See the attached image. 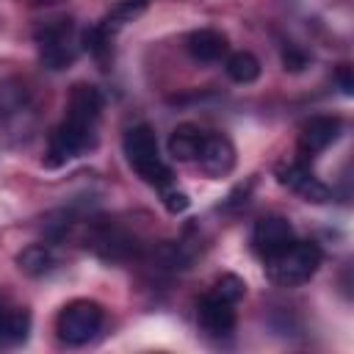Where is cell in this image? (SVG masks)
<instances>
[{
    "label": "cell",
    "instance_id": "obj_16",
    "mask_svg": "<svg viewBox=\"0 0 354 354\" xmlns=\"http://www.w3.org/2000/svg\"><path fill=\"white\" fill-rule=\"evenodd\" d=\"M17 266L28 277H47L50 271H55L58 257L50 249V243H30L17 254Z\"/></svg>",
    "mask_w": 354,
    "mask_h": 354
},
{
    "label": "cell",
    "instance_id": "obj_18",
    "mask_svg": "<svg viewBox=\"0 0 354 354\" xmlns=\"http://www.w3.org/2000/svg\"><path fill=\"white\" fill-rule=\"evenodd\" d=\"M210 290L218 293V296H224L227 301H235L238 304L243 299V293H246V282L241 277H235V274H224L221 279H216V285Z\"/></svg>",
    "mask_w": 354,
    "mask_h": 354
},
{
    "label": "cell",
    "instance_id": "obj_8",
    "mask_svg": "<svg viewBox=\"0 0 354 354\" xmlns=\"http://www.w3.org/2000/svg\"><path fill=\"white\" fill-rule=\"evenodd\" d=\"M249 241H252V252L260 260H268V257L279 254L285 246H290L296 241V232H293V227L285 216L271 213V216H263V218L254 221Z\"/></svg>",
    "mask_w": 354,
    "mask_h": 354
},
{
    "label": "cell",
    "instance_id": "obj_11",
    "mask_svg": "<svg viewBox=\"0 0 354 354\" xmlns=\"http://www.w3.org/2000/svg\"><path fill=\"white\" fill-rule=\"evenodd\" d=\"M235 144L224 136V133H205V141H202V149L196 155V163L199 169L213 177V180H221L227 177L232 169H235Z\"/></svg>",
    "mask_w": 354,
    "mask_h": 354
},
{
    "label": "cell",
    "instance_id": "obj_9",
    "mask_svg": "<svg viewBox=\"0 0 354 354\" xmlns=\"http://www.w3.org/2000/svg\"><path fill=\"white\" fill-rule=\"evenodd\" d=\"M196 324L213 340L230 337L235 332V301H227L224 296L207 290L196 304Z\"/></svg>",
    "mask_w": 354,
    "mask_h": 354
},
{
    "label": "cell",
    "instance_id": "obj_10",
    "mask_svg": "<svg viewBox=\"0 0 354 354\" xmlns=\"http://www.w3.org/2000/svg\"><path fill=\"white\" fill-rule=\"evenodd\" d=\"M343 119L332 116V113H321V116H310L301 124L299 133V152L301 158H315L324 149H329L340 136H343Z\"/></svg>",
    "mask_w": 354,
    "mask_h": 354
},
{
    "label": "cell",
    "instance_id": "obj_19",
    "mask_svg": "<svg viewBox=\"0 0 354 354\" xmlns=\"http://www.w3.org/2000/svg\"><path fill=\"white\" fill-rule=\"evenodd\" d=\"M160 199H163V205H166L169 213H183V210H188V205H191L188 194H183V191H177V188H171V185L160 188Z\"/></svg>",
    "mask_w": 354,
    "mask_h": 354
},
{
    "label": "cell",
    "instance_id": "obj_12",
    "mask_svg": "<svg viewBox=\"0 0 354 354\" xmlns=\"http://www.w3.org/2000/svg\"><path fill=\"white\" fill-rule=\"evenodd\" d=\"M33 113V91L22 77H0V124H17Z\"/></svg>",
    "mask_w": 354,
    "mask_h": 354
},
{
    "label": "cell",
    "instance_id": "obj_13",
    "mask_svg": "<svg viewBox=\"0 0 354 354\" xmlns=\"http://www.w3.org/2000/svg\"><path fill=\"white\" fill-rule=\"evenodd\" d=\"M30 310L11 301L6 293H0V343H8V346H17V343H25L28 335H30Z\"/></svg>",
    "mask_w": 354,
    "mask_h": 354
},
{
    "label": "cell",
    "instance_id": "obj_5",
    "mask_svg": "<svg viewBox=\"0 0 354 354\" xmlns=\"http://www.w3.org/2000/svg\"><path fill=\"white\" fill-rule=\"evenodd\" d=\"M105 324V310L91 299H75L61 307L55 318L58 340L66 346H86L91 343Z\"/></svg>",
    "mask_w": 354,
    "mask_h": 354
},
{
    "label": "cell",
    "instance_id": "obj_20",
    "mask_svg": "<svg viewBox=\"0 0 354 354\" xmlns=\"http://www.w3.org/2000/svg\"><path fill=\"white\" fill-rule=\"evenodd\" d=\"M307 53L301 50V47H296V44H285L282 47V64H285V69H290V72H301L304 66H307Z\"/></svg>",
    "mask_w": 354,
    "mask_h": 354
},
{
    "label": "cell",
    "instance_id": "obj_17",
    "mask_svg": "<svg viewBox=\"0 0 354 354\" xmlns=\"http://www.w3.org/2000/svg\"><path fill=\"white\" fill-rule=\"evenodd\" d=\"M224 69H227L230 80H235V83H241V86H249V83H254V80L260 77V72H263V66H260V58H257L254 53H249V50H238V53L227 55V64H224Z\"/></svg>",
    "mask_w": 354,
    "mask_h": 354
},
{
    "label": "cell",
    "instance_id": "obj_22",
    "mask_svg": "<svg viewBox=\"0 0 354 354\" xmlns=\"http://www.w3.org/2000/svg\"><path fill=\"white\" fill-rule=\"evenodd\" d=\"M19 3L33 6V8H41V6H55V3H61V0H19Z\"/></svg>",
    "mask_w": 354,
    "mask_h": 354
},
{
    "label": "cell",
    "instance_id": "obj_6",
    "mask_svg": "<svg viewBox=\"0 0 354 354\" xmlns=\"http://www.w3.org/2000/svg\"><path fill=\"white\" fill-rule=\"evenodd\" d=\"M86 246L102 257V260H113V263H122V260H133L141 254V243L136 235H130L127 230L105 221V224H94L88 230V238H86Z\"/></svg>",
    "mask_w": 354,
    "mask_h": 354
},
{
    "label": "cell",
    "instance_id": "obj_2",
    "mask_svg": "<svg viewBox=\"0 0 354 354\" xmlns=\"http://www.w3.org/2000/svg\"><path fill=\"white\" fill-rule=\"evenodd\" d=\"M122 152H124V160L127 166L152 188H166L174 183V174L169 169V163L160 158V149H158V136L149 124H133L124 130V138H122Z\"/></svg>",
    "mask_w": 354,
    "mask_h": 354
},
{
    "label": "cell",
    "instance_id": "obj_7",
    "mask_svg": "<svg viewBox=\"0 0 354 354\" xmlns=\"http://www.w3.org/2000/svg\"><path fill=\"white\" fill-rule=\"evenodd\" d=\"M274 177H277V183H279L282 188L299 194L304 202L324 205V202L332 199L329 185H326L324 180H318V177L310 171V166H307L304 160H282V163H277Z\"/></svg>",
    "mask_w": 354,
    "mask_h": 354
},
{
    "label": "cell",
    "instance_id": "obj_15",
    "mask_svg": "<svg viewBox=\"0 0 354 354\" xmlns=\"http://www.w3.org/2000/svg\"><path fill=\"white\" fill-rule=\"evenodd\" d=\"M205 133L207 130H202L196 124H177L171 130V136H169V144H166L169 147V155L174 160H180V163L196 160V155L202 149V141H205Z\"/></svg>",
    "mask_w": 354,
    "mask_h": 354
},
{
    "label": "cell",
    "instance_id": "obj_4",
    "mask_svg": "<svg viewBox=\"0 0 354 354\" xmlns=\"http://www.w3.org/2000/svg\"><path fill=\"white\" fill-rule=\"evenodd\" d=\"M36 47H39V61L44 69L50 72H61L69 69L80 53V39H77V28L69 17H58V19H47L36 28L33 33Z\"/></svg>",
    "mask_w": 354,
    "mask_h": 354
},
{
    "label": "cell",
    "instance_id": "obj_21",
    "mask_svg": "<svg viewBox=\"0 0 354 354\" xmlns=\"http://www.w3.org/2000/svg\"><path fill=\"white\" fill-rule=\"evenodd\" d=\"M335 80H337V86H340V91H343L346 97L354 94V75H351V66H348V64H340V66H337Z\"/></svg>",
    "mask_w": 354,
    "mask_h": 354
},
{
    "label": "cell",
    "instance_id": "obj_3",
    "mask_svg": "<svg viewBox=\"0 0 354 354\" xmlns=\"http://www.w3.org/2000/svg\"><path fill=\"white\" fill-rule=\"evenodd\" d=\"M321 263H324V252L313 241H293L279 254L263 260L268 279L282 288H296V285L310 282L315 271L321 268Z\"/></svg>",
    "mask_w": 354,
    "mask_h": 354
},
{
    "label": "cell",
    "instance_id": "obj_1",
    "mask_svg": "<svg viewBox=\"0 0 354 354\" xmlns=\"http://www.w3.org/2000/svg\"><path fill=\"white\" fill-rule=\"evenodd\" d=\"M102 91L91 83H75L66 97L64 119L55 124V130L47 138V152H44V166L58 169L66 166L69 160L80 158L86 149L97 144V127L102 116Z\"/></svg>",
    "mask_w": 354,
    "mask_h": 354
},
{
    "label": "cell",
    "instance_id": "obj_14",
    "mask_svg": "<svg viewBox=\"0 0 354 354\" xmlns=\"http://www.w3.org/2000/svg\"><path fill=\"white\" fill-rule=\"evenodd\" d=\"M185 50H188V55H191L194 61H199V64H213V61H221V58L227 55L230 44H227V36H224L221 30H216V28H199V30L188 33Z\"/></svg>",
    "mask_w": 354,
    "mask_h": 354
}]
</instances>
